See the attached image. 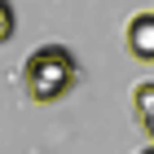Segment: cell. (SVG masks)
I'll return each mask as SVG.
<instances>
[{"mask_svg":"<svg viewBox=\"0 0 154 154\" xmlns=\"http://www.w3.org/2000/svg\"><path fill=\"white\" fill-rule=\"evenodd\" d=\"M79 57H75L66 44H40L26 53L22 62V93L35 101V106H48V101H62L79 84Z\"/></svg>","mask_w":154,"mask_h":154,"instance_id":"1","label":"cell"},{"mask_svg":"<svg viewBox=\"0 0 154 154\" xmlns=\"http://www.w3.org/2000/svg\"><path fill=\"white\" fill-rule=\"evenodd\" d=\"M123 44L137 62H154V9L150 13H132L123 26Z\"/></svg>","mask_w":154,"mask_h":154,"instance_id":"2","label":"cell"},{"mask_svg":"<svg viewBox=\"0 0 154 154\" xmlns=\"http://www.w3.org/2000/svg\"><path fill=\"white\" fill-rule=\"evenodd\" d=\"M13 31H18V13H13L9 0H0V44H9Z\"/></svg>","mask_w":154,"mask_h":154,"instance_id":"4","label":"cell"},{"mask_svg":"<svg viewBox=\"0 0 154 154\" xmlns=\"http://www.w3.org/2000/svg\"><path fill=\"white\" fill-rule=\"evenodd\" d=\"M128 101H132V119H137V128L154 141V79H141L137 88H132Z\"/></svg>","mask_w":154,"mask_h":154,"instance_id":"3","label":"cell"}]
</instances>
